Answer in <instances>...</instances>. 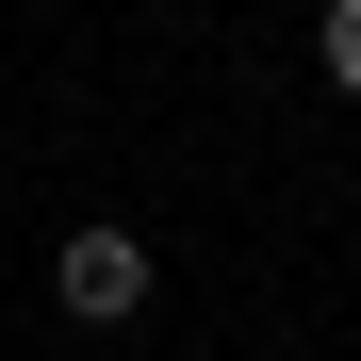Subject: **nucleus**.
<instances>
[{"mask_svg": "<svg viewBox=\"0 0 361 361\" xmlns=\"http://www.w3.org/2000/svg\"><path fill=\"white\" fill-rule=\"evenodd\" d=\"M49 295H66L82 329H132V312H148V247H132V230H66V263H49Z\"/></svg>", "mask_w": 361, "mask_h": 361, "instance_id": "obj_1", "label": "nucleus"}, {"mask_svg": "<svg viewBox=\"0 0 361 361\" xmlns=\"http://www.w3.org/2000/svg\"><path fill=\"white\" fill-rule=\"evenodd\" d=\"M329 82L361 99V0H329Z\"/></svg>", "mask_w": 361, "mask_h": 361, "instance_id": "obj_2", "label": "nucleus"}]
</instances>
